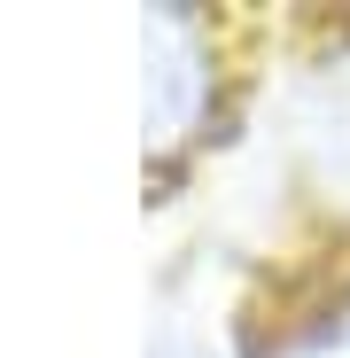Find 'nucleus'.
<instances>
[{"label": "nucleus", "mask_w": 350, "mask_h": 358, "mask_svg": "<svg viewBox=\"0 0 350 358\" xmlns=\"http://www.w3.org/2000/svg\"><path fill=\"white\" fill-rule=\"evenodd\" d=\"M312 148H319V171H327V187H335V179L350 187V63L319 78V109H312Z\"/></svg>", "instance_id": "nucleus-1"}]
</instances>
